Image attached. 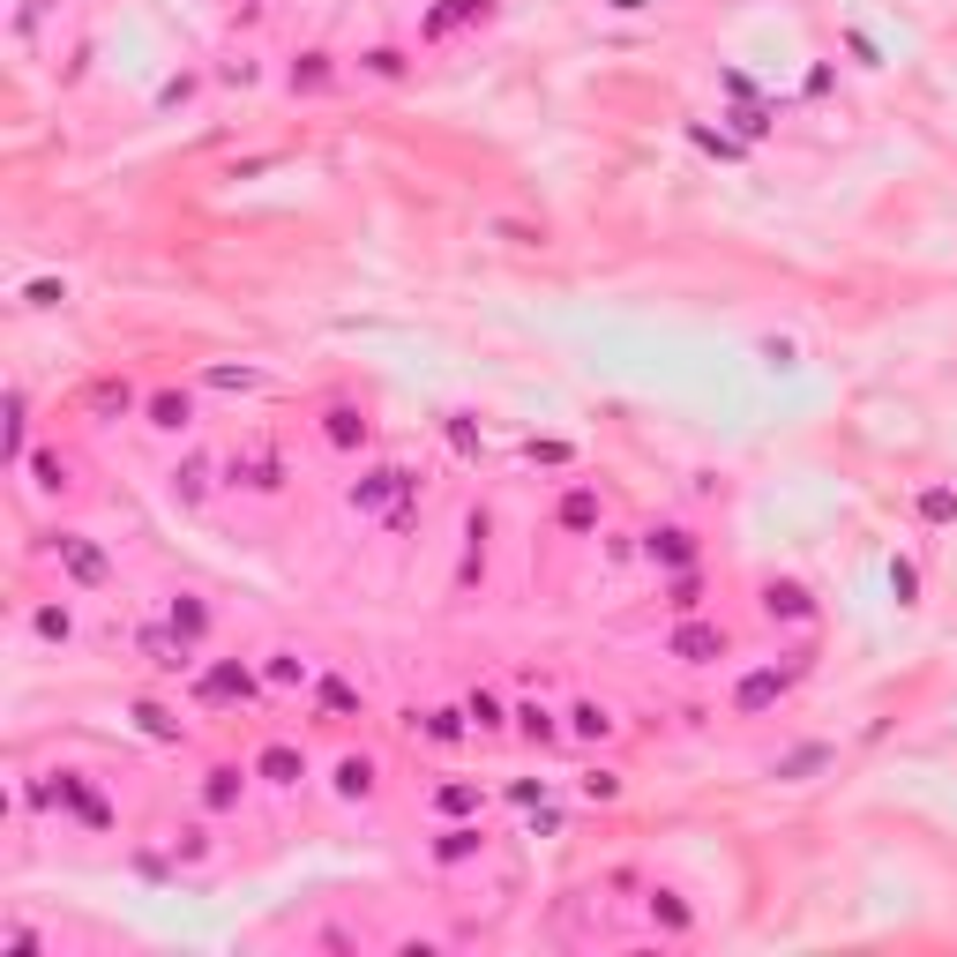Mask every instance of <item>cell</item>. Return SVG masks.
Listing matches in <instances>:
<instances>
[{
    "label": "cell",
    "mask_w": 957,
    "mask_h": 957,
    "mask_svg": "<svg viewBox=\"0 0 957 957\" xmlns=\"http://www.w3.org/2000/svg\"><path fill=\"white\" fill-rule=\"evenodd\" d=\"M53 554H60V569H68L75 584H90V591H98L105 576H113V569H105V554H98L90 539H75V531H60V539H53Z\"/></svg>",
    "instance_id": "obj_1"
},
{
    "label": "cell",
    "mask_w": 957,
    "mask_h": 957,
    "mask_svg": "<svg viewBox=\"0 0 957 957\" xmlns=\"http://www.w3.org/2000/svg\"><path fill=\"white\" fill-rule=\"evenodd\" d=\"M232 486L277 494V486H285V464H277V449H240V457H232Z\"/></svg>",
    "instance_id": "obj_2"
},
{
    "label": "cell",
    "mask_w": 957,
    "mask_h": 957,
    "mask_svg": "<svg viewBox=\"0 0 957 957\" xmlns=\"http://www.w3.org/2000/svg\"><path fill=\"white\" fill-rule=\"evenodd\" d=\"M643 554H651L658 569H688V561H696V531H681V524H658L651 539H643Z\"/></svg>",
    "instance_id": "obj_3"
},
{
    "label": "cell",
    "mask_w": 957,
    "mask_h": 957,
    "mask_svg": "<svg viewBox=\"0 0 957 957\" xmlns=\"http://www.w3.org/2000/svg\"><path fill=\"white\" fill-rule=\"evenodd\" d=\"M412 494V472H367V486H352L359 509H382V501H404Z\"/></svg>",
    "instance_id": "obj_4"
},
{
    "label": "cell",
    "mask_w": 957,
    "mask_h": 957,
    "mask_svg": "<svg viewBox=\"0 0 957 957\" xmlns=\"http://www.w3.org/2000/svg\"><path fill=\"white\" fill-rule=\"evenodd\" d=\"M150 427H165V434H187V427H195V404H187L180 389H158V397H150Z\"/></svg>",
    "instance_id": "obj_5"
},
{
    "label": "cell",
    "mask_w": 957,
    "mask_h": 957,
    "mask_svg": "<svg viewBox=\"0 0 957 957\" xmlns=\"http://www.w3.org/2000/svg\"><path fill=\"white\" fill-rule=\"evenodd\" d=\"M763 614H771V621H808L815 599H808L800 584H771V591H763Z\"/></svg>",
    "instance_id": "obj_6"
},
{
    "label": "cell",
    "mask_w": 957,
    "mask_h": 957,
    "mask_svg": "<svg viewBox=\"0 0 957 957\" xmlns=\"http://www.w3.org/2000/svg\"><path fill=\"white\" fill-rule=\"evenodd\" d=\"M673 658H688V666L726 658V629H681V636H673Z\"/></svg>",
    "instance_id": "obj_7"
},
{
    "label": "cell",
    "mask_w": 957,
    "mask_h": 957,
    "mask_svg": "<svg viewBox=\"0 0 957 957\" xmlns=\"http://www.w3.org/2000/svg\"><path fill=\"white\" fill-rule=\"evenodd\" d=\"M569 733H576V741H606V733H614V711H606V703H576Z\"/></svg>",
    "instance_id": "obj_8"
},
{
    "label": "cell",
    "mask_w": 957,
    "mask_h": 957,
    "mask_svg": "<svg viewBox=\"0 0 957 957\" xmlns=\"http://www.w3.org/2000/svg\"><path fill=\"white\" fill-rule=\"evenodd\" d=\"M337 793H344V800H367V793H374V763H367V756H344V763H337Z\"/></svg>",
    "instance_id": "obj_9"
},
{
    "label": "cell",
    "mask_w": 957,
    "mask_h": 957,
    "mask_svg": "<svg viewBox=\"0 0 957 957\" xmlns=\"http://www.w3.org/2000/svg\"><path fill=\"white\" fill-rule=\"evenodd\" d=\"M255 771H262V778H270V786H300V778H307V763H300V756H292V748H270V756H262V763H255Z\"/></svg>",
    "instance_id": "obj_10"
},
{
    "label": "cell",
    "mask_w": 957,
    "mask_h": 957,
    "mask_svg": "<svg viewBox=\"0 0 957 957\" xmlns=\"http://www.w3.org/2000/svg\"><path fill=\"white\" fill-rule=\"evenodd\" d=\"M472 853H479V830H472V823L442 830V845H434V860H442V868H457V860H472Z\"/></svg>",
    "instance_id": "obj_11"
},
{
    "label": "cell",
    "mask_w": 957,
    "mask_h": 957,
    "mask_svg": "<svg viewBox=\"0 0 957 957\" xmlns=\"http://www.w3.org/2000/svg\"><path fill=\"white\" fill-rule=\"evenodd\" d=\"M479 8H486V0H449V8H434V15H427V38H449V30H464Z\"/></svg>",
    "instance_id": "obj_12"
},
{
    "label": "cell",
    "mask_w": 957,
    "mask_h": 957,
    "mask_svg": "<svg viewBox=\"0 0 957 957\" xmlns=\"http://www.w3.org/2000/svg\"><path fill=\"white\" fill-rule=\"evenodd\" d=\"M561 524H569V531H591V524H599V501H591L584 486H576V494H561Z\"/></svg>",
    "instance_id": "obj_13"
},
{
    "label": "cell",
    "mask_w": 957,
    "mask_h": 957,
    "mask_svg": "<svg viewBox=\"0 0 957 957\" xmlns=\"http://www.w3.org/2000/svg\"><path fill=\"white\" fill-rule=\"evenodd\" d=\"M412 733H427V741H464V718L457 711H427V718H412Z\"/></svg>",
    "instance_id": "obj_14"
},
{
    "label": "cell",
    "mask_w": 957,
    "mask_h": 957,
    "mask_svg": "<svg viewBox=\"0 0 957 957\" xmlns=\"http://www.w3.org/2000/svg\"><path fill=\"white\" fill-rule=\"evenodd\" d=\"M464 718H472L479 733H501V726H509V718H501V696H486V688H479L472 703H464Z\"/></svg>",
    "instance_id": "obj_15"
},
{
    "label": "cell",
    "mask_w": 957,
    "mask_h": 957,
    "mask_svg": "<svg viewBox=\"0 0 957 957\" xmlns=\"http://www.w3.org/2000/svg\"><path fill=\"white\" fill-rule=\"evenodd\" d=\"M329 442H337V449L367 442V419H359V412H344V404H337V412H329Z\"/></svg>",
    "instance_id": "obj_16"
},
{
    "label": "cell",
    "mask_w": 957,
    "mask_h": 957,
    "mask_svg": "<svg viewBox=\"0 0 957 957\" xmlns=\"http://www.w3.org/2000/svg\"><path fill=\"white\" fill-rule=\"evenodd\" d=\"M516 733H524V741H554V711H539V703H524V711H516Z\"/></svg>",
    "instance_id": "obj_17"
},
{
    "label": "cell",
    "mask_w": 957,
    "mask_h": 957,
    "mask_svg": "<svg viewBox=\"0 0 957 957\" xmlns=\"http://www.w3.org/2000/svg\"><path fill=\"white\" fill-rule=\"evenodd\" d=\"M30 629H38L45 643H68L75 621H68V606H38V614H30Z\"/></svg>",
    "instance_id": "obj_18"
},
{
    "label": "cell",
    "mask_w": 957,
    "mask_h": 957,
    "mask_svg": "<svg viewBox=\"0 0 957 957\" xmlns=\"http://www.w3.org/2000/svg\"><path fill=\"white\" fill-rule=\"evenodd\" d=\"M651 920H666L673 935H688V905L673 898V890H651Z\"/></svg>",
    "instance_id": "obj_19"
},
{
    "label": "cell",
    "mask_w": 957,
    "mask_h": 957,
    "mask_svg": "<svg viewBox=\"0 0 957 957\" xmlns=\"http://www.w3.org/2000/svg\"><path fill=\"white\" fill-rule=\"evenodd\" d=\"M172 486H180V501H202V486H210V464H202V457H187L180 472H172Z\"/></svg>",
    "instance_id": "obj_20"
},
{
    "label": "cell",
    "mask_w": 957,
    "mask_h": 957,
    "mask_svg": "<svg viewBox=\"0 0 957 957\" xmlns=\"http://www.w3.org/2000/svg\"><path fill=\"white\" fill-rule=\"evenodd\" d=\"M202 800H210V808H232V800H240V771H210Z\"/></svg>",
    "instance_id": "obj_21"
},
{
    "label": "cell",
    "mask_w": 957,
    "mask_h": 957,
    "mask_svg": "<svg viewBox=\"0 0 957 957\" xmlns=\"http://www.w3.org/2000/svg\"><path fill=\"white\" fill-rule=\"evenodd\" d=\"M202 629H210V614H202L195 599H187V606H172V636H187V643H195Z\"/></svg>",
    "instance_id": "obj_22"
},
{
    "label": "cell",
    "mask_w": 957,
    "mask_h": 957,
    "mask_svg": "<svg viewBox=\"0 0 957 957\" xmlns=\"http://www.w3.org/2000/svg\"><path fill=\"white\" fill-rule=\"evenodd\" d=\"M210 696H255V681H247L240 666H217L210 673Z\"/></svg>",
    "instance_id": "obj_23"
},
{
    "label": "cell",
    "mask_w": 957,
    "mask_h": 957,
    "mask_svg": "<svg viewBox=\"0 0 957 957\" xmlns=\"http://www.w3.org/2000/svg\"><path fill=\"white\" fill-rule=\"evenodd\" d=\"M90 404H98V412H128L135 389H128V382H98V389H90Z\"/></svg>",
    "instance_id": "obj_24"
},
{
    "label": "cell",
    "mask_w": 957,
    "mask_h": 957,
    "mask_svg": "<svg viewBox=\"0 0 957 957\" xmlns=\"http://www.w3.org/2000/svg\"><path fill=\"white\" fill-rule=\"evenodd\" d=\"M329 83V53H307V68H292V90H322Z\"/></svg>",
    "instance_id": "obj_25"
},
{
    "label": "cell",
    "mask_w": 957,
    "mask_h": 957,
    "mask_svg": "<svg viewBox=\"0 0 957 957\" xmlns=\"http://www.w3.org/2000/svg\"><path fill=\"white\" fill-rule=\"evenodd\" d=\"M135 718H143V733H158V741H180V726H172L158 703H135Z\"/></svg>",
    "instance_id": "obj_26"
},
{
    "label": "cell",
    "mask_w": 957,
    "mask_h": 957,
    "mask_svg": "<svg viewBox=\"0 0 957 957\" xmlns=\"http://www.w3.org/2000/svg\"><path fill=\"white\" fill-rule=\"evenodd\" d=\"M920 516H928V524H950V516H957V494H943V486H935V494H920Z\"/></svg>",
    "instance_id": "obj_27"
},
{
    "label": "cell",
    "mask_w": 957,
    "mask_h": 957,
    "mask_svg": "<svg viewBox=\"0 0 957 957\" xmlns=\"http://www.w3.org/2000/svg\"><path fill=\"white\" fill-rule=\"evenodd\" d=\"M815 763H830V748H800V756H786V763H778V778H808Z\"/></svg>",
    "instance_id": "obj_28"
},
{
    "label": "cell",
    "mask_w": 957,
    "mask_h": 957,
    "mask_svg": "<svg viewBox=\"0 0 957 957\" xmlns=\"http://www.w3.org/2000/svg\"><path fill=\"white\" fill-rule=\"evenodd\" d=\"M584 800H621V778L614 771H584Z\"/></svg>",
    "instance_id": "obj_29"
},
{
    "label": "cell",
    "mask_w": 957,
    "mask_h": 957,
    "mask_svg": "<svg viewBox=\"0 0 957 957\" xmlns=\"http://www.w3.org/2000/svg\"><path fill=\"white\" fill-rule=\"evenodd\" d=\"M696 599H703V584H696V576H681V584L666 591V606H673V614H696Z\"/></svg>",
    "instance_id": "obj_30"
},
{
    "label": "cell",
    "mask_w": 957,
    "mask_h": 957,
    "mask_svg": "<svg viewBox=\"0 0 957 957\" xmlns=\"http://www.w3.org/2000/svg\"><path fill=\"white\" fill-rule=\"evenodd\" d=\"M367 75H382V83H397V75H404V53H389V45H382V53H367Z\"/></svg>",
    "instance_id": "obj_31"
},
{
    "label": "cell",
    "mask_w": 957,
    "mask_h": 957,
    "mask_svg": "<svg viewBox=\"0 0 957 957\" xmlns=\"http://www.w3.org/2000/svg\"><path fill=\"white\" fill-rule=\"evenodd\" d=\"M270 673H277V681H307V658H292V651H277V658H270Z\"/></svg>",
    "instance_id": "obj_32"
},
{
    "label": "cell",
    "mask_w": 957,
    "mask_h": 957,
    "mask_svg": "<svg viewBox=\"0 0 957 957\" xmlns=\"http://www.w3.org/2000/svg\"><path fill=\"white\" fill-rule=\"evenodd\" d=\"M434 800H442V808H449V815H457V808H472V800H479V793H472V786H442V793H434Z\"/></svg>",
    "instance_id": "obj_33"
},
{
    "label": "cell",
    "mask_w": 957,
    "mask_h": 957,
    "mask_svg": "<svg viewBox=\"0 0 957 957\" xmlns=\"http://www.w3.org/2000/svg\"><path fill=\"white\" fill-rule=\"evenodd\" d=\"M614 8H643V0H614Z\"/></svg>",
    "instance_id": "obj_34"
}]
</instances>
